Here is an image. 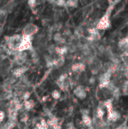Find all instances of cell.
<instances>
[{"mask_svg": "<svg viewBox=\"0 0 128 129\" xmlns=\"http://www.w3.org/2000/svg\"><path fill=\"white\" fill-rule=\"evenodd\" d=\"M54 52L60 56H64L68 52L67 47H55Z\"/></svg>", "mask_w": 128, "mask_h": 129, "instance_id": "10", "label": "cell"}, {"mask_svg": "<svg viewBox=\"0 0 128 129\" xmlns=\"http://www.w3.org/2000/svg\"><path fill=\"white\" fill-rule=\"evenodd\" d=\"M20 121H21L22 122H23V123L26 122L29 120V115H28V113H27L26 112H23V113L20 115Z\"/></svg>", "mask_w": 128, "mask_h": 129, "instance_id": "18", "label": "cell"}, {"mask_svg": "<svg viewBox=\"0 0 128 129\" xmlns=\"http://www.w3.org/2000/svg\"><path fill=\"white\" fill-rule=\"evenodd\" d=\"M97 51L100 53V54H104L106 52V48L103 45H99L97 46Z\"/></svg>", "mask_w": 128, "mask_h": 129, "instance_id": "19", "label": "cell"}, {"mask_svg": "<svg viewBox=\"0 0 128 129\" xmlns=\"http://www.w3.org/2000/svg\"><path fill=\"white\" fill-rule=\"evenodd\" d=\"M95 82H96V79H95V77L92 76L91 78H90V79H89V83H90V84L93 85V84H94V83H95Z\"/></svg>", "mask_w": 128, "mask_h": 129, "instance_id": "27", "label": "cell"}, {"mask_svg": "<svg viewBox=\"0 0 128 129\" xmlns=\"http://www.w3.org/2000/svg\"><path fill=\"white\" fill-rule=\"evenodd\" d=\"M71 69L74 73H81L85 70L86 67L83 63H76L72 66Z\"/></svg>", "mask_w": 128, "mask_h": 129, "instance_id": "7", "label": "cell"}, {"mask_svg": "<svg viewBox=\"0 0 128 129\" xmlns=\"http://www.w3.org/2000/svg\"><path fill=\"white\" fill-rule=\"evenodd\" d=\"M108 1L110 4H112V2H113V0H108Z\"/></svg>", "mask_w": 128, "mask_h": 129, "instance_id": "29", "label": "cell"}, {"mask_svg": "<svg viewBox=\"0 0 128 129\" xmlns=\"http://www.w3.org/2000/svg\"><path fill=\"white\" fill-rule=\"evenodd\" d=\"M51 129H61V126H60V124H57V125H55V126L52 127Z\"/></svg>", "mask_w": 128, "mask_h": 129, "instance_id": "28", "label": "cell"}, {"mask_svg": "<svg viewBox=\"0 0 128 129\" xmlns=\"http://www.w3.org/2000/svg\"><path fill=\"white\" fill-rule=\"evenodd\" d=\"M35 128L37 129H49V127L45 119H41V122L36 125Z\"/></svg>", "mask_w": 128, "mask_h": 129, "instance_id": "15", "label": "cell"}, {"mask_svg": "<svg viewBox=\"0 0 128 129\" xmlns=\"http://www.w3.org/2000/svg\"><path fill=\"white\" fill-rule=\"evenodd\" d=\"M82 122L87 127H91L93 125V120L89 115L82 114Z\"/></svg>", "mask_w": 128, "mask_h": 129, "instance_id": "8", "label": "cell"}, {"mask_svg": "<svg viewBox=\"0 0 128 129\" xmlns=\"http://www.w3.org/2000/svg\"><path fill=\"white\" fill-rule=\"evenodd\" d=\"M34 107H35V102L32 100L29 99L27 101H25L23 103V107L26 110V111H29V110H32L34 108Z\"/></svg>", "mask_w": 128, "mask_h": 129, "instance_id": "9", "label": "cell"}, {"mask_svg": "<svg viewBox=\"0 0 128 129\" xmlns=\"http://www.w3.org/2000/svg\"><path fill=\"white\" fill-rule=\"evenodd\" d=\"M120 118H121V113H120L119 112H118V111L113 110V111H112V114H111L109 121L116 122V121H118Z\"/></svg>", "mask_w": 128, "mask_h": 129, "instance_id": "12", "label": "cell"}, {"mask_svg": "<svg viewBox=\"0 0 128 129\" xmlns=\"http://www.w3.org/2000/svg\"><path fill=\"white\" fill-rule=\"evenodd\" d=\"M51 97L54 99V100H59L61 98V94L60 92L58 90H54L51 92Z\"/></svg>", "mask_w": 128, "mask_h": 129, "instance_id": "17", "label": "cell"}, {"mask_svg": "<svg viewBox=\"0 0 128 129\" xmlns=\"http://www.w3.org/2000/svg\"><path fill=\"white\" fill-rule=\"evenodd\" d=\"M113 9V5H111L110 7L107 9L106 13L103 15V17L98 21L96 29L98 30H106L111 26V20H110V15L111 12Z\"/></svg>", "mask_w": 128, "mask_h": 129, "instance_id": "1", "label": "cell"}, {"mask_svg": "<svg viewBox=\"0 0 128 129\" xmlns=\"http://www.w3.org/2000/svg\"><path fill=\"white\" fill-rule=\"evenodd\" d=\"M27 4H28V5L31 8H35L36 7L37 2H36V0H28L27 1Z\"/></svg>", "mask_w": 128, "mask_h": 129, "instance_id": "20", "label": "cell"}, {"mask_svg": "<svg viewBox=\"0 0 128 129\" xmlns=\"http://www.w3.org/2000/svg\"><path fill=\"white\" fill-rule=\"evenodd\" d=\"M73 94H75V96L77 98H78L80 100H84L87 98V91H86L84 87L82 85H79V86L76 87L73 90Z\"/></svg>", "mask_w": 128, "mask_h": 129, "instance_id": "4", "label": "cell"}, {"mask_svg": "<svg viewBox=\"0 0 128 129\" xmlns=\"http://www.w3.org/2000/svg\"><path fill=\"white\" fill-rule=\"evenodd\" d=\"M104 116H105V110L103 109V107L99 106L97 110V118H98L100 120H102Z\"/></svg>", "mask_w": 128, "mask_h": 129, "instance_id": "11", "label": "cell"}, {"mask_svg": "<svg viewBox=\"0 0 128 129\" xmlns=\"http://www.w3.org/2000/svg\"><path fill=\"white\" fill-rule=\"evenodd\" d=\"M54 40L55 42H58V43H65V42H66L65 39L63 38L61 33H57L54 34Z\"/></svg>", "mask_w": 128, "mask_h": 129, "instance_id": "14", "label": "cell"}, {"mask_svg": "<svg viewBox=\"0 0 128 129\" xmlns=\"http://www.w3.org/2000/svg\"><path fill=\"white\" fill-rule=\"evenodd\" d=\"M16 125V123H15V120L14 119H9L8 121V122H6L3 127V129H13Z\"/></svg>", "mask_w": 128, "mask_h": 129, "instance_id": "13", "label": "cell"}, {"mask_svg": "<svg viewBox=\"0 0 128 129\" xmlns=\"http://www.w3.org/2000/svg\"><path fill=\"white\" fill-rule=\"evenodd\" d=\"M5 118V112L2 111V110H0V123H2L4 121Z\"/></svg>", "mask_w": 128, "mask_h": 129, "instance_id": "24", "label": "cell"}, {"mask_svg": "<svg viewBox=\"0 0 128 129\" xmlns=\"http://www.w3.org/2000/svg\"><path fill=\"white\" fill-rule=\"evenodd\" d=\"M66 2V0H56V4L59 6H65Z\"/></svg>", "mask_w": 128, "mask_h": 129, "instance_id": "22", "label": "cell"}, {"mask_svg": "<svg viewBox=\"0 0 128 129\" xmlns=\"http://www.w3.org/2000/svg\"><path fill=\"white\" fill-rule=\"evenodd\" d=\"M38 31V27L33 23L26 24L23 29V35L33 36Z\"/></svg>", "mask_w": 128, "mask_h": 129, "instance_id": "3", "label": "cell"}, {"mask_svg": "<svg viewBox=\"0 0 128 129\" xmlns=\"http://www.w3.org/2000/svg\"><path fill=\"white\" fill-rule=\"evenodd\" d=\"M67 74L66 73H64V74H62L60 75V76L59 77V79H57L58 82H64L67 79Z\"/></svg>", "mask_w": 128, "mask_h": 129, "instance_id": "21", "label": "cell"}, {"mask_svg": "<svg viewBox=\"0 0 128 129\" xmlns=\"http://www.w3.org/2000/svg\"><path fill=\"white\" fill-rule=\"evenodd\" d=\"M32 36L22 35V39L20 42L16 47V51L18 52L26 51L32 48Z\"/></svg>", "mask_w": 128, "mask_h": 129, "instance_id": "2", "label": "cell"}, {"mask_svg": "<svg viewBox=\"0 0 128 129\" xmlns=\"http://www.w3.org/2000/svg\"><path fill=\"white\" fill-rule=\"evenodd\" d=\"M66 5L68 7L77 8L78 7V1L77 0H67L66 2Z\"/></svg>", "mask_w": 128, "mask_h": 129, "instance_id": "16", "label": "cell"}, {"mask_svg": "<svg viewBox=\"0 0 128 129\" xmlns=\"http://www.w3.org/2000/svg\"><path fill=\"white\" fill-rule=\"evenodd\" d=\"M104 107L107 110V116H108V121L110 119L111 114L113 111V106H112V99H107L106 101L103 102Z\"/></svg>", "mask_w": 128, "mask_h": 129, "instance_id": "5", "label": "cell"}, {"mask_svg": "<svg viewBox=\"0 0 128 129\" xmlns=\"http://www.w3.org/2000/svg\"><path fill=\"white\" fill-rule=\"evenodd\" d=\"M66 129H75V126L72 123H68L66 125Z\"/></svg>", "mask_w": 128, "mask_h": 129, "instance_id": "26", "label": "cell"}, {"mask_svg": "<svg viewBox=\"0 0 128 129\" xmlns=\"http://www.w3.org/2000/svg\"><path fill=\"white\" fill-rule=\"evenodd\" d=\"M29 98H30V92H29V91L25 92V93L23 94V99L24 101L29 100Z\"/></svg>", "mask_w": 128, "mask_h": 129, "instance_id": "23", "label": "cell"}, {"mask_svg": "<svg viewBox=\"0 0 128 129\" xmlns=\"http://www.w3.org/2000/svg\"><path fill=\"white\" fill-rule=\"evenodd\" d=\"M123 90H124V91H128V80L124 82V83L123 85Z\"/></svg>", "mask_w": 128, "mask_h": 129, "instance_id": "25", "label": "cell"}, {"mask_svg": "<svg viewBox=\"0 0 128 129\" xmlns=\"http://www.w3.org/2000/svg\"><path fill=\"white\" fill-rule=\"evenodd\" d=\"M27 71V68L25 67H17L16 69H14L12 72V75L15 78H19L20 76H22Z\"/></svg>", "mask_w": 128, "mask_h": 129, "instance_id": "6", "label": "cell"}]
</instances>
